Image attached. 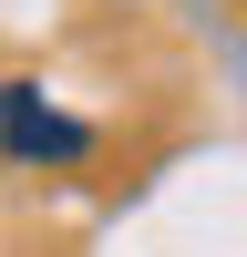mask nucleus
<instances>
[{
  "label": "nucleus",
  "instance_id": "obj_1",
  "mask_svg": "<svg viewBox=\"0 0 247 257\" xmlns=\"http://www.w3.org/2000/svg\"><path fill=\"white\" fill-rule=\"evenodd\" d=\"M93 123H82L72 113V103H52V93H41V82H0V155H11V165H41V175H72V165H93Z\"/></svg>",
  "mask_w": 247,
  "mask_h": 257
}]
</instances>
